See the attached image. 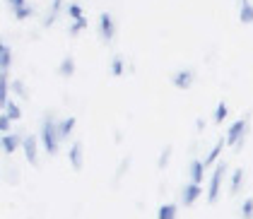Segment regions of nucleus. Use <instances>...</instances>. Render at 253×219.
Returning <instances> with one entry per match:
<instances>
[{"label":"nucleus","mask_w":253,"mask_h":219,"mask_svg":"<svg viewBox=\"0 0 253 219\" xmlns=\"http://www.w3.org/2000/svg\"><path fill=\"white\" fill-rule=\"evenodd\" d=\"M58 120L56 116L46 113L43 120H41V128H39V140H41V147L46 149V154H56L63 145L60 140V128H58Z\"/></svg>","instance_id":"f257e3e1"},{"label":"nucleus","mask_w":253,"mask_h":219,"mask_svg":"<svg viewBox=\"0 0 253 219\" xmlns=\"http://www.w3.org/2000/svg\"><path fill=\"white\" fill-rule=\"evenodd\" d=\"M205 125H208V123H205L203 118H198V120H195V128H198V130H205Z\"/></svg>","instance_id":"c756f323"},{"label":"nucleus","mask_w":253,"mask_h":219,"mask_svg":"<svg viewBox=\"0 0 253 219\" xmlns=\"http://www.w3.org/2000/svg\"><path fill=\"white\" fill-rule=\"evenodd\" d=\"M27 5V0H7V7L12 10V12H17L20 7H24Z\"/></svg>","instance_id":"c85d7f7f"},{"label":"nucleus","mask_w":253,"mask_h":219,"mask_svg":"<svg viewBox=\"0 0 253 219\" xmlns=\"http://www.w3.org/2000/svg\"><path fill=\"white\" fill-rule=\"evenodd\" d=\"M227 116H229V106H227L224 101H219V104L214 106V111H212V120L219 125V123H224V120H227Z\"/></svg>","instance_id":"6ab92c4d"},{"label":"nucleus","mask_w":253,"mask_h":219,"mask_svg":"<svg viewBox=\"0 0 253 219\" xmlns=\"http://www.w3.org/2000/svg\"><path fill=\"white\" fill-rule=\"evenodd\" d=\"M123 73H126L123 58H121V56H114V60H111V75H114V77H121Z\"/></svg>","instance_id":"5701e85b"},{"label":"nucleus","mask_w":253,"mask_h":219,"mask_svg":"<svg viewBox=\"0 0 253 219\" xmlns=\"http://www.w3.org/2000/svg\"><path fill=\"white\" fill-rule=\"evenodd\" d=\"M157 219H178V205L176 202H164L157 207Z\"/></svg>","instance_id":"2eb2a0df"},{"label":"nucleus","mask_w":253,"mask_h":219,"mask_svg":"<svg viewBox=\"0 0 253 219\" xmlns=\"http://www.w3.org/2000/svg\"><path fill=\"white\" fill-rule=\"evenodd\" d=\"M203 195V183H193V181H188L186 185H183V190H181V205L183 207H191L195 205L198 200Z\"/></svg>","instance_id":"39448f33"},{"label":"nucleus","mask_w":253,"mask_h":219,"mask_svg":"<svg viewBox=\"0 0 253 219\" xmlns=\"http://www.w3.org/2000/svg\"><path fill=\"white\" fill-rule=\"evenodd\" d=\"M239 20L241 24H253V2L251 0H239Z\"/></svg>","instance_id":"4468645a"},{"label":"nucleus","mask_w":253,"mask_h":219,"mask_svg":"<svg viewBox=\"0 0 253 219\" xmlns=\"http://www.w3.org/2000/svg\"><path fill=\"white\" fill-rule=\"evenodd\" d=\"M10 128H12V118L7 113H2L0 116V133H10Z\"/></svg>","instance_id":"bb28decb"},{"label":"nucleus","mask_w":253,"mask_h":219,"mask_svg":"<svg viewBox=\"0 0 253 219\" xmlns=\"http://www.w3.org/2000/svg\"><path fill=\"white\" fill-rule=\"evenodd\" d=\"M224 179H227V164H224V161H219V164H214L212 176H210V183H208V193H205L208 202H217V200H219V195H222V185H224Z\"/></svg>","instance_id":"f03ea898"},{"label":"nucleus","mask_w":253,"mask_h":219,"mask_svg":"<svg viewBox=\"0 0 253 219\" xmlns=\"http://www.w3.org/2000/svg\"><path fill=\"white\" fill-rule=\"evenodd\" d=\"M75 125H78V118H75V116H65V118H60V120H58L60 140H63V142L73 138V133H75Z\"/></svg>","instance_id":"9b49d317"},{"label":"nucleus","mask_w":253,"mask_h":219,"mask_svg":"<svg viewBox=\"0 0 253 219\" xmlns=\"http://www.w3.org/2000/svg\"><path fill=\"white\" fill-rule=\"evenodd\" d=\"M0 149H2V154H15L17 149H22V135L2 133L0 135Z\"/></svg>","instance_id":"1a4fd4ad"},{"label":"nucleus","mask_w":253,"mask_h":219,"mask_svg":"<svg viewBox=\"0 0 253 219\" xmlns=\"http://www.w3.org/2000/svg\"><path fill=\"white\" fill-rule=\"evenodd\" d=\"M99 34H101V39L106 41V43L116 36V20L109 12H101L99 15Z\"/></svg>","instance_id":"0eeeda50"},{"label":"nucleus","mask_w":253,"mask_h":219,"mask_svg":"<svg viewBox=\"0 0 253 219\" xmlns=\"http://www.w3.org/2000/svg\"><path fill=\"white\" fill-rule=\"evenodd\" d=\"M58 75L60 77H73V75H75V60L70 58V56H65V58L60 60Z\"/></svg>","instance_id":"f3484780"},{"label":"nucleus","mask_w":253,"mask_h":219,"mask_svg":"<svg viewBox=\"0 0 253 219\" xmlns=\"http://www.w3.org/2000/svg\"><path fill=\"white\" fill-rule=\"evenodd\" d=\"M2 113H7V116L12 118V123H15V120H20V118H22V106L17 104V101H12V99H10L7 104H5Z\"/></svg>","instance_id":"a211bd4d"},{"label":"nucleus","mask_w":253,"mask_h":219,"mask_svg":"<svg viewBox=\"0 0 253 219\" xmlns=\"http://www.w3.org/2000/svg\"><path fill=\"white\" fill-rule=\"evenodd\" d=\"M224 147H227V142H224V138L217 140L212 147H210V152H208V157H205V166L210 169L212 164H219V157H222V152H224Z\"/></svg>","instance_id":"f8f14e48"},{"label":"nucleus","mask_w":253,"mask_h":219,"mask_svg":"<svg viewBox=\"0 0 253 219\" xmlns=\"http://www.w3.org/2000/svg\"><path fill=\"white\" fill-rule=\"evenodd\" d=\"M169 159H171V147L167 145V147L162 149L159 159H157V166H159V169H167V166H169Z\"/></svg>","instance_id":"393cba45"},{"label":"nucleus","mask_w":253,"mask_h":219,"mask_svg":"<svg viewBox=\"0 0 253 219\" xmlns=\"http://www.w3.org/2000/svg\"><path fill=\"white\" fill-rule=\"evenodd\" d=\"M39 142L41 140L37 135H22V154L32 166L39 164Z\"/></svg>","instance_id":"20e7f679"},{"label":"nucleus","mask_w":253,"mask_h":219,"mask_svg":"<svg viewBox=\"0 0 253 219\" xmlns=\"http://www.w3.org/2000/svg\"><path fill=\"white\" fill-rule=\"evenodd\" d=\"M10 68H12V51H10V46L2 41V43H0V73H10Z\"/></svg>","instance_id":"dca6fc26"},{"label":"nucleus","mask_w":253,"mask_h":219,"mask_svg":"<svg viewBox=\"0 0 253 219\" xmlns=\"http://www.w3.org/2000/svg\"><path fill=\"white\" fill-rule=\"evenodd\" d=\"M244 181H246V171L244 169H234L232 176H229V193L232 195H236L244 188Z\"/></svg>","instance_id":"ddd939ff"},{"label":"nucleus","mask_w":253,"mask_h":219,"mask_svg":"<svg viewBox=\"0 0 253 219\" xmlns=\"http://www.w3.org/2000/svg\"><path fill=\"white\" fill-rule=\"evenodd\" d=\"M68 161H70L73 171H82V166H84V147H82L80 140L70 142V147H68Z\"/></svg>","instance_id":"423d86ee"},{"label":"nucleus","mask_w":253,"mask_h":219,"mask_svg":"<svg viewBox=\"0 0 253 219\" xmlns=\"http://www.w3.org/2000/svg\"><path fill=\"white\" fill-rule=\"evenodd\" d=\"M65 12H68V17H70V20H80V17H84V10H82V5H80V2H70V5L65 7Z\"/></svg>","instance_id":"4be33fe9"},{"label":"nucleus","mask_w":253,"mask_h":219,"mask_svg":"<svg viewBox=\"0 0 253 219\" xmlns=\"http://www.w3.org/2000/svg\"><path fill=\"white\" fill-rule=\"evenodd\" d=\"M32 15H34V10H32V5H24V7H20V10L15 12V20L24 22V20H29Z\"/></svg>","instance_id":"a878e982"},{"label":"nucleus","mask_w":253,"mask_h":219,"mask_svg":"<svg viewBox=\"0 0 253 219\" xmlns=\"http://www.w3.org/2000/svg\"><path fill=\"white\" fill-rule=\"evenodd\" d=\"M87 24H89V22H87V17L73 20V22H70V27H68V34H70V36H78L80 32H84V29H87Z\"/></svg>","instance_id":"aec40b11"},{"label":"nucleus","mask_w":253,"mask_h":219,"mask_svg":"<svg viewBox=\"0 0 253 219\" xmlns=\"http://www.w3.org/2000/svg\"><path fill=\"white\" fill-rule=\"evenodd\" d=\"M195 82V73L193 70H188V68H183V70H176L174 75H171V84H174L176 89H191Z\"/></svg>","instance_id":"6e6552de"},{"label":"nucleus","mask_w":253,"mask_h":219,"mask_svg":"<svg viewBox=\"0 0 253 219\" xmlns=\"http://www.w3.org/2000/svg\"><path fill=\"white\" fill-rule=\"evenodd\" d=\"M205 174H208V166H205V159H191V166H188V179L193 183H203L205 181Z\"/></svg>","instance_id":"9d476101"},{"label":"nucleus","mask_w":253,"mask_h":219,"mask_svg":"<svg viewBox=\"0 0 253 219\" xmlns=\"http://www.w3.org/2000/svg\"><path fill=\"white\" fill-rule=\"evenodd\" d=\"M239 217L241 219H253V198H246L239 207Z\"/></svg>","instance_id":"412c9836"},{"label":"nucleus","mask_w":253,"mask_h":219,"mask_svg":"<svg viewBox=\"0 0 253 219\" xmlns=\"http://www.w3.org/2000/svg\"><path fill=\"white\" fill-rule=\"evenodd\" d=\"M246 130H249V120L246 118L234 120L232 125H229V130H227V135H224L227 147H241L244 140H246Z\"/></svg>","instance_id":"7ed1b4c3"},{"label":"nucleus","mask_w":253,"mask_h":219,"mask_svg":"<svg viewBox=\"0 0 253 219\" xmlns=\"http://www.w3.org/2000/svg\"><path fill=\"white\" fill-rule=\"evenodd\" d=\"M12 92L20 97V99H29V92H27V84L22 80H12Z\"/></svg>","instance_id":"b1692460"},{"label":"nucleus","mask_w":253,"mask_h":219,"mask_svg":"<svg viewBox=\"0 0 253 219\" xmlns=\"http://www.w3.org/2000/svg\"><path fill=\"white\" fill-rule=\"evenodd\" d=\"M128 166H130V159H123V161H121V166H118V171H116V181L123 179V174L128 171Z\"/></svg>","instance_id":"cd10ccee"}]
</instances>
